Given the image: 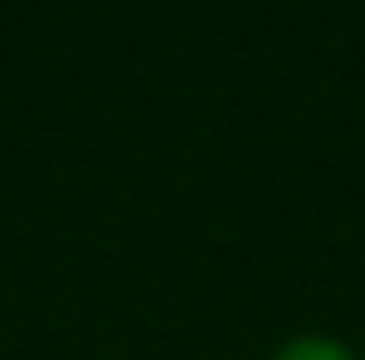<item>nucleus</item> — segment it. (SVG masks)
<instances>
[{
  "label": "nucleus",
  "mask_w": 365,
  "mask_h": 360,
  "mask_svg": "<svg viewBox=\"0 0 365 360\" xmlns=\"http://www.w3.org/2000/svg\"><path fill=\"white\" fill-rule=\"evenodd\" d=\"M270 360H360V355L349 350V344L329 339V334H297V339H286Z\"/></svg>",
  "instance_id": "nucleus-1"
}]
</instances>
